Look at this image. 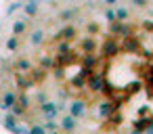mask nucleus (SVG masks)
Returning a JSON list of instances; mask_svg holds the SVG:
<instances>
[{
	"mask_svg": "<svg viewBox=\"0 0 153 134\" xmlns=\"http://www.w3.org/2000/svg\"><path fill=\"white\" fill-rule=\"evenodd\" d=\"M0 84L13 134H153V0H13Z\"/></svg>",
	"mask_w": 153,
	"mask_h": 134,
	"instance_id": "f257e3e1",
	"label": "nucleus"
}]
</instances>
